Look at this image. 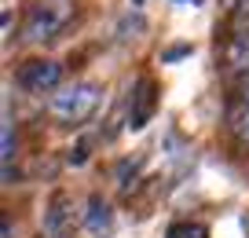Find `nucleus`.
Here are the masks:
<instances>
[{
	"label": "nucleus",
	"instance_id": "nucleus-1",
	"mask_svg": "<svg viewBox=\"0 0 249 238\" xmlns=\"http://www.w3.org/2000/svg\"><path fill=\"white\" fill-rule=\"evenodd\" d=\"M99 103H103V88L92 81H81V85H70L52 95V114L62 125H85L99 110Z\"/></svg>",
	"mask_w": 249,
	"mask_h": 238
},
{
	"label": "nucleus",
	"instance_id": "nucleus-2",
	"mask_svg": "<svg viewBox=\"0 0 249 238\" xmlns=\"http://www.w3.org/2000/svg\"><path fill=\"white\" fill-rule=\"evenodd\" d=\"M73 15V4L70 0H40L33 4L30 15H26V26H22V37L30 44H40V40H52L62 26L70 22Z\"/></svg>",
	"mask_w": 249,
	"mask_h": 238
},
{
	"label": "nucleus",
	"instance_id": "nucleus-3",
	"mask_svg": "<svg viewBox=\"0 0 249 238\" xmlns=\"http://www.w3.org/2000/svg\"><path fill=\"white\" fill-rule=\"evenodd\" d=\"M62 81V66L59 62H48V59H33L26 62V66H18V85L26 88V92H52V88H59Z\"/></svg>",
	"mask_w": 249,
	"mask_h": 238
},
{
	"label": "nucleus",
	"instance_id": "nucleus-4",
	"mask_svg": "<svg viewBox=\"0 0 249 238\" xmlns=\"http://www.w3.org/2000/svg\"><path fill=\"white\" fill-rule=\"evenodd\" d=\"M154 107H158L154 85L143 77L140 85H136V92H132V103H128V128H143V125L150 121V114H154Z\"/></svg>",
	"mask_w": 249,
	"mask_h": 238
},
{
	"label": "nucleus",
	"instance_id": "nucleus-5",
	"mask_svg": "<svg viewBox=\"0 0 249 238\" xmlns=\"http://www.w3.org/2000/svg\"><path fill=\"white\" fill-rule=\"evenodd\" d=\"M85 223H88V235H110V227H114V213H110V205L99 198V194H92L88 198V216H85Z\"/></svg>",
	"mask_w": 249,
	"mask_h": 238
},
{
	"label": "nucleus",
	"instance_id": "nucleus-6",
	"mask_svg": "<svg viewBox=\"0 0 249 238\" xmlns=\"http://www.w3.org/2000/svg\"><path fill=\"white\" fill-rule=\"evenodd\" d=\"M66 223H70V216H66V198L55 194V198L48 201V209H44V238H66Z\"/></svg>",
	"mask_w": 249,
	"mask_h": 238
},
{
	"label": "nucleus",
	"instance_id": "nucleus-7",
	"mask_svg": "<svg viewBox=\"0 0 249 238\" xmlns=\"http://www.w3.org/2000/svg\"><path fill=\"white\" fill-rule=\"evenodd\" d=\"M227 66H231L234 73H246L249 77V30L238 33V37L227 44Z\"/></svg>",
	"mask_w": 249,
	"mask_h": 238
},
{
	"label": "nucleus",
	"instance_id": "nucleus-8",
	"mask_svg": "<svg viewBox=\"0 0 249 238\" xmlns=\"http://www.w3.org/2000/svg\"><path fill=\"white\" fill-rule=\"evenodd\" d=\"M231 128H234V136L242 139V143H249V103H234L231 107Z\"/></svg>",
	"mask_w": 249,
	"mask_h": 238
},
{
	"label": "nucleus",
	"instance_id": "nucleus-9",
	"mask_svg": "<svg viewBox=\"0 0 249 238\" xmlns=\"http://www.w3.org/2000/svg\"><path fill=\"white\" fill-rule=\"evenodd\" d=\"M165 238H209V231H205V223H195V220H179L169 227V235Z\"/></svg>",
	"mask_w": 249,
	"mask_h": 238
},
{
	"label": "nucleus",
	"instance_id": "nucleus-10",
	"mask_svg": "<svg viewBox=\"0 0 249 238\" xmlns=\"http://www.w3.org/2000/svg\"><path fill=\"white\" fill-rule=\"evenodd\" d=\"M227 8H231V18H234V26H238L242 33L249 30V0H224Z\"/></svg>",
	"mask_w": 249,
	"mask_h": 238
},
{
	"label": "nucleus",
	"instance_id": "nucleus-11",
	"mask_svg": "<svg viewBox=\"0 0 249 238\" xmlns=\"http://www.w3.org/2000/svg\"><path fill=\"white\" fill-rule=\"evenodd\" d=\"M85 158H88V143H77V146L70 150V158H66V162H70V165H85Z\"/></svg>",
	"mask_w": 249,
	"mask_h": 238
},
{
	"label": "nucleus",
	"instance_id": "nucleus-12",
	"mask_svg": "<svg viewBox=\"0 0 249 238\" xmlns=\"http://www.w3.org/2000/svg\"><path fill=\"white\" fill-rule=\"evenodd\" d=\"M191 48H172V52H165V62H172V59H179V55H187Z\"/></svg>",
	"mask_w": 249,
	"mask_h": 238
},
{
	"label": "nucleus",
	"instance_id": "nucleus-13",
	"mask_svg": "<svg viewBox=\"0 0 249 238\" xmlns=\"http://www.w3.org/2000/svg\"><path fill=\"white\" fill-rule=\"evenodd\" d=\"M242 103H249V77H246V85H242V95H238Z\"/></svg>",
	"mask_w": 249,
	"mask_h": 238
},
{
	"label": "nucleus",
	"instance_id": "nucleus-14",
	"mask_svg": "<svg viewBox=\"0 0 249 238\" xmlns=\"http://www.w3.org/2000/svg\"><path fill=\"white\" fill-rule=\"evenodd\" d=\"M132 4H136V8H140V4H143V0H132Z\"/></svg>",
	"mask_w": 249,
	"mask_h": 238
},
{
	"label": "nucleus",
	"instance_id": "nucleus-15",
	"mask_svg": "<svg viewBox=\"0 0 249 238\" xmlns=\"http://www.w3.org/2000/svg\"><path fill=\"white\" fill-rule=\"evenodd\" d=\"M191 4H198V0H191Z\"/></svg>",
	"mask_w": 249,
	"mask_h": 238
}]
</instances>
